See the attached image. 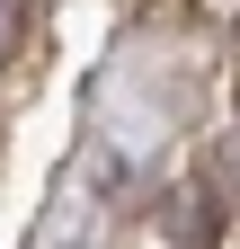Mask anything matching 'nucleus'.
<instances>
[{"label":"nucleus","instance_id":"obj_1","mask_svg":"<svg viewBox=\"0 0 240 249\" xmlns=\"http://www.w3.org/2000/svg\"><path fill=\"white\" fill-rule=\"evenodd\" d=\"M231 116H240V80H231Z\"/></svg>","mask_w":240,"mask_h":249}]
</instances>
